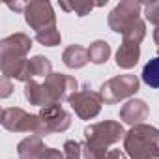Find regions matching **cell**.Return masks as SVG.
Masks as SVG:
<instances>
[{"mask_svg":"<svg viewBox=\"0 0 159 159\" xmlns=\"http://www.w3.org/2000/svg\"><path fill=\"white\" fill-rule=\"evenodd\" d=\"M79 88V83L75 77L64 75V73H52L45 79V83L39 84L36 81H28L25 84V98L38 107H49V105H60V101L69 99Z\"/></svg>","mask_w":159,"mask_h":159,"instance_id":"1","label":"cell"},{"mask_svg":"<svg viewBox=\"0 0 159 159\" xmlns=\"http://www.w3.org/2000/svg\"><path fill=\"white\" fill-rule=\"evenodd\" d=\"M86 142L83 146V157L84 159H96L99 153L107 152V148L114 142H118L122 137H125L124 127L120 122H99L84 129Z\"/></svg>","mask_w":159,"mask_h":159,"instance_id":"2","label":"cell"},{"mask_svg":"<svg viewBox=\"0 0 159 159\" xmlns=\"http://www.w3.org/2000/svg\"><path fill=\"white\" fill-rule=\"evenodd\" d=\"M159 129L153 125H133L124 137V150L131 159H159L157 153Z\"/></svg>","mask_w":159,"mask_h":159,"instance_id":"3","label":"cell"},{"mask_svg":"<svg viewBox=\"0 0 159 159\" xmlns=\"http://www.w3.org/2000/svg\"><path fill=\"white\" fill-rule=\"evenodd\" d=\"M2 125L8 131H15V133H34L43 137V125L38 114H28L23 109H4L2 111Z\"/></svg>","mask_w":159,"mask_h":159,"instance_id":"4","label":"cell"},{"mask_svg":"<svg viewBox=\"0 0 159 159\" xmlns=\"http://www.w3.org/2000/svg\"><path fill=\"white\" fill-rule=\"evenodd\" d=\"M137 90H139V79H137V75L127 73V75L112 77V79H109L107 83H103L99 94H101V98H103L105 103L114 105V103H118V101H122V99L137 94Z\"/></svg>","mask_w":159,"mask_h":159,"instance_id":"5","label":"cell"},{"mask_svg":"<svg viewBox=\"0 0 159 159\" xmlns=\"http://www.w3.org/2000/svg\"><path fill=\"white\" fill-rule=\"evenodd\" d=\"M140 8H144V4L135 2V0H125V2H120L109 13V26H111V30L124 36L127 32V28L137 19H140Z\"/></svg>","mask_w":159,"mask_h":159,"instance_id":"6","label":"cell"},{"mask_svg":"<svg viewBox=\"0 0 159 159\" xmlns=\"http://www.w3.org/2000/svg\"><path fill=\"white\" fill-rule=\"evenodd\" d=\"M25 21L38 34V32L47 30V28H52L54 23H56V17H54L52 6L49 2H45V0H34V2L26 4Z\"/></svg>","mask_w":159,"mask_h":159,"instance_id":"7","label":"cell"},{"mask_svg":"<svg viewBox=\"0 0 159 159\" xmlns=\"http://www.w3.org/2000/svg\"><path fill=\"white\" fill-rule=\"evenodd\" d=\"M71 109L75 111V114L81 118V120H92L99 114L101 105H103V98L98 92H92L90 88L81 90V92H75L69 99Z\"/></svg>","mask_w":159,"mask_h":159,"instance_id":"8","label":"cell"},{"mask_svg":"<svg viewBox=\"0 0 159 159\" xmlns=\"http://www.w3.org/2000/svg\"><path fill=\"white\" fill-rule=\"evenodd\" d=\"M21 159H66V155L54 148H47L39 135H30L17 146Z\"/></svg>","mask_w":159,"mask_h":159,"instance_id":"9","label":"cell"},{"mask_svg":"<svg viewBox=\"0 0 159 159\" xmlns=\"http://www.w3.org/2000/svg\"><path fill=\"white\" fill-rule=\"evenodd\" d=\"M38 116H39V120H41V125H43V133H45V135L66 131V129L71 125V114H69L66 109H62L60 105L43 107Z\"/></svg>","mask_w":159,"mask_h":159,"instance_id":"10","label":"cell"},{"mask_svg":"<svg viewBox=\"0 0 159 159\" xmlns=\"http://www.w3.org/2000/svg\"><path fill=\"white\" fill-rule=\"evenodd\" d=\"M32 47V39L23 34H11L8 38H4L0 41V60H6V58H25L26 52Z\"/></svg>","mask_w":159,"mask_h":159,"instance_id":"11","label":"cell"},{"mask_svg":"<svg viewBox=\"0 0 159 159\" xmlns=\"http://www.w3.org/2000/svg\"><path fill=\"white\" fill-rule=\"evenodd\" d=\"M148 105L142 99H129L122 109H120V120H124L129 125H139L142 120L148 118Z\"/></svg>","mask_w":159,"mask_h":159,"instance_id":"12","label":"cell"},{"mask_svg":"<svg viewBox=\"0 0 159 159\" xmlns=\"http://www.w3.org/2000/svg\"><path fill=\"white\" fill-rule=\"evenodd\" d=\"M140 58V47L137 43H129V41H124L116 52V64L118 67L122 69H131L137 66Z\"/></svg>","mask_w":159,"mask_h":159,"instance_id":"13","label":"cell"},{"mask_svg":"<svg viewBox=\"0 0 159 159\" xmlns=\"http://www.w3.org/2000/svg\"><path fill=\"white\" fill-rule=\"evenodd\" d=\"M62 60H64L66 67H69V69H79V67H83V66H86V64L90 62V58H88V49H84L83 45H79V43L69 45V47L64 51Z\"/></svg>","mask_w":159,"mask_h":159,"instance_id":"14","label":"cell"},{"mask_svg":"<svg viewBox=\"0 0 159 159\" xmlns=\"http://www.w3.org/2000/svg\"><path fill=\"white\" fill-rule=\"evenodd\" d=\"M28 75H30V81H34L36 77H51L52 75V66L51 60L45 56H34L28 60Z\"/></svg>","mask_w":159,"mask_h":159,"instance_id":"15","label":"cell"},{"mask_svg":"<svg viewBox=\"0 0 159 159\" xmlns=\"http://www.w3.org/2000/svg\"><path fill=\"white\" fill-rule=\"evenodd\" d=\"M111 56V45L103 39H98L88 49V58L92 64H105Z\"/></svg>","mask_w":159,"mask_h":159,"instance_id":"16","label":"cell"},{"mask_svg":"<svg viewBox=\"0 0 159 159\" xmlns=\"http://www.w3.org/2000/svg\"><path fill=\"white\" fill-rule=\"evenodd\" d=\"M142 81L152 88H159V56L152 58L142 67Z\"/></svg>","mask_w":159,"mask_h":159,"instance_id":"17","label":"cell"},{"mask_svg":"<svg viewBox=\"0 0 159 159\" xmlns=\"http://www.w3.org/2000/svg\"><path fill=\"white\" fill-rule=\"evenodd\" d=\"M144 36H146V25H144L142 19H137V21L127 28V32L124 34V41L140 45V41L144 39Z\"/></svg>","mask_w":159,"mask_h":159,"instance_id":"18","label":"cell"},{"mask_svg":"<svg viewBox=\"0 0 159 159\" xmlns=\"http://www.w3.org/2000/svg\"><path fill=\"white\" fill-rule=\"evenodd\" d=\"M60 39H62V36H60V32H58L56 26L47 28V30L36 34V41L41 43V45H45V47H56L60 43Z\"/></svg>","mask_w":159,"mask_h":159,"instance_id":"19","label":"cell"},{"mask_svg":"<svg viewBox=\"0 0 159 159\" xmlns=\"http://www.w3.org/2000/svg\"><path fill=\"white\" fill-rule=\"evenodd\" d=\"M96 6H103V4H92V2H73V4H67V2H60V8H62V10H66V11H75L79 17L88 15Z\"/></svg>","mask_w":159,"mask_h":159,"instance_id":"20","label":"cell"},{"mask_svg":"<svg viewBox=\"0 0 159 159\" xmlns=\"http://www.w3.org/2000/svg\"><path fill=\"white\" fill-rule=\"evenodd\" d=\"M83 153V146L79 144L77 140H67L64 144V155L66 159H79Z\"/></svg>","mask_w":159,"mask_h":159,"instance_id":"21","label":"cell"},{"mask_svg":"<svg viewBox=\"0 0 159 159\" xmlns=\"http://www.w3.org/2000/svg\"><path fill=\"white\" fill-rule=\"evenodd\" d=\"M144 15H146V19L152 25L159 26V2H148V4H144Z\"/></svg>","mask_w":159,"mask_h":159,"instance_id":"22","label":"cell"},{"mask_svg":"<svg viewBox=\"0 0 159 159\" xmlns=\"http://www.w3.org/2000/svg\"><path fill=\"white\" fill-rule=\"evenodd\" d=\"M96 159H124V155L120 150H107V152L99 153Z\"/></svg>","mask_w":159,"mask_h":159,"instance_id":"23","label":"cell"},{"mask_svg":"<svg viewBox=\"0 0 159 159\" xmlns=\"http://www.w3.org/2000/svg\"><path fill=\"white\" fill-rule=\"evenodd\" d=\"M0 88H2V92H0L2 98H8L11 94V83H10L8 77H2V81H0Z\"/></svg>","mask_w":159,"mask_h":159,"instance_id":"24","label":"cell"},{"mask_svg":"<svg viewBox=\"0 0 159 159\" xmlns=\"http://www.w3.org/2000/svg\"><path fill=\"white\" fill-rule=\"evenodd\" d=\"M153 41H155V45L159 47V26H155V30H153Z\"/></svg>","mask_w":159,"mask_h":159,"instance_id":"25","label":"cell"},{"mask_svg":"<svg viewBox=\"0 0 159 159\" xmlns=\"http://www.w3.org/2000/svg\"><path fill=\"white\" fill-rule=\"evenodd\" d=\"M157 153H159V140H157Z\"/></svg>","mask_w":159,"mask_h":159,"instance_id":"26","label":"cell"}]
</instances>
